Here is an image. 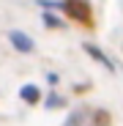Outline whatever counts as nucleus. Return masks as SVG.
I'll list each match as a JSON object with an SVG mask.
<instances>
[{"instance_id": "obj_1", "label": "nucleus", "mask_w": 123, "mask_h": 126, "mask_svg": "<svg viewBox=\"0 0 123 126\" xmlns=\"http://www.w3.org/2000/svg\"><path fill=\"white\" fill-rule=\"evenodd\" d=\"M60 11H66L77 22H90V3L88 0H60Z\"/></svg>"}, {"instance_id": "obj_2", "label": "nucleus", "mask_w": 123, "mask_h": 126, "mask_svg": "<svg viewBox=\"0 0 123 126\" xmlns=\"http://www.w3.org/2000/svg\"><path fill=\"white\" fill-rule=\"evenodd\" d=\"M8 38H11V44H14V49L16 52H33V38L27 36V33H22V30H11L8 33Z\"/></svg>"}, {"instance_id": "obj_3", "label": "nucleus", "mask_w": 123, "mask_h": 126, "mask_svg": "<svg viewBox=\"0 0 123 126\" xmlns=\"http://www.w3.org/2000/svg\"><path fill=\"white\" fill-rule=\"evenodd\" d=\"M19 99H22L25 104H38L41 101V88L36 85V82H27V85L19 88Z\"/></svg>"}, {"instance_id": "obj_4", "label": "nucleus", "mask_w": 123, "mask_h": 126, "mask_svg": "<svg viewBox=\"0 0 123 126\" xmlns=\"http://www.w3.org/2000/svg\"><path fill=\"white\" fill-rule=\"evenodd\" d=\"M85 52H88V55H90L93 60H98V63H104V66H107L109 71H115V63H112V60H109V58H107L104 52H101V49H98L96 44H85Z\"/></svg>"}, {"instance_id": "obj_5", "label": "nucleus", "mask_w": 123, "mask_h": 126, "mask_svg": "<svg viewBox=\"0 0 123 126\" xmlns=\"http://www.w3.org/2000/svg\"><path fill=\"white\" fill-rule=\"evenodd\" d=\"M63 104H66V101L60 99L57 93H49V96H47V101H44V107H47V110H55V107H63Z\"/></svg>"}, {"instance_id": "obj_6", "label": "nucleus", "mask_w": 123, "mask_h": 126, "mask_svg": "<svg viewBox=\"0 0 123 126\" xmlns=\"http://www.w3.org/2000/svg\"><path fill=\"white\" fill-rule=\"evenodd\" d=\"M44 25L47 28H63V22H60L57 16H52V14H44Z\"/></svg>"}, {"instance_id": "obj_7", "label": "nucleus", "mask_w": 123, "mask_h": 126, "mask_svg": "<svg viewBox=\"0 0 123 126\" xmlns=\"http://www.w3.org/2000/svg\"><path fill=\"white\" fill-rule=\"evenodd\" d=\"M57 79H60V77H57L55 71H52V74H47V82H49V85H57Z\"/></svg>"}]
</instances>
